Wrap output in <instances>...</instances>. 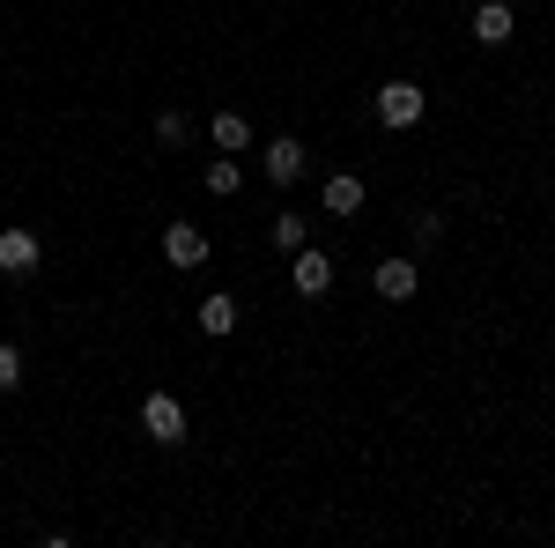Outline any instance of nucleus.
Instances as JSON below:
<instances>
[{"mask_svg": "<svg viewBox=\"0 0 555 548\" xmlns=\"http://www.w3.org/2000/svg\"><path fill=\"white\" fill-rule=\"evenodd\" d=\"M423 112H429L423 82H378V119H385V127H392V133L423 127Z\"/></svg>", "mask_w": 555, "mask_h": 548, "instance_id": "f257e3e1", "label": "nucleus"}, {"mask_svg": "<svg viewBox=\"0 0 555 548\" xmlns=\"http://www.w3.org/2000/svg\"><path fill=\"white\" fill-rule=\"evenodd\" d=\"M141 430H149L156 445H185V408H178V393H149V400H141Z\"/></svg>", "mask_w": 555, "mask_h": 548, "instance_id": "f03ea898", "label": "nucleus"}, {"mask_svg": "<svg viewBox=\"0 0 555 548\" xmlns=\"http://www.w3.org/2000/svg\"><path fill=\"white\" fill-rule=\"evenodd\" d=\"M164 259H171L178 275L201 267V259H208V230H201V222H171V230H164Z\"/></svg>", "mask_w": 555, "mask_h": 548, "instance_id": "7ed1b4c3", "label": "nucleus"}, {"mask_svg": "<svg viewBox=\"0 0 555 548\" xmlns=\"http://www.w3.org/2000/svg\"><path fill=\"white\" fill-rule=\"evenodd\" d=\"M304 164H311V156H304V141H297V133L267 141V178H274V186H297V178H304Z\"/></svg>", "mask_w": 555, "mask_h": 548, "instance_id": "20e7f679", "label": "nucleus"}, {"mask_svg": "<svg viewBox=\"0 0 555 548\" xmlns=\"http://www.w3.org/2000/svg\"><path fill=\"white\" fill-rule=\"evenodd\" d=\"M371 282H378L385 304H408L415 282H423V267H415V259H378V275H371Z\"/></svg>", "mask_w": 555, "mask_h": 548, "instance_id": "39448f33", "label": "nucleus"}, {"mask_svg": "<svg viewBox=\"0 0 555 548\" xmlns=\"http://www.w3.org/2000/svg\"><path fill=\"white\" fill-rule=\"evenodd\" d=\"M326 290H334V253L297 245V296H326Z\"/></svg>", "mask_w": 555, "mask_h": 548, "instance_id": "423d86ee", "label": "nucleus"}, {"mask_svg": "<svg viewBox=\"0 0 555 548\" xmlns=\"http://www.w3.org/2000/svg\"><path fill=\"white\" fill-rule=\"evenodd\" d=\"M201 334H208V341H230V334H237V296H230V290L201 296Z\"/></svg>", "mask_w": 555, "mask_h": 548, "instance_id": "0eeeda50", "label": "nucleus"}, {"mask_svg": "<svg viewBox=\"0 0 555 548\" xmlns=\"http://www.w3.org/2000/svg\"><path fill=\"white\" fill-rule=\"evenodd\" d=\"M512 30H518L512 0H481V8H474V38H481V44H504Z\"/></svg>", "mask_w": 555, "mask_h": 548, "instance_id": "6e6552de", "label": "nucleus"}, {"mask_svg": "<svg viewBox=\"0 0 555 548\" xmlns=\"http://www.w3.org/2000/svg\"><path fill=\"white\" fill-rule=\"evenodd\" d=\"M38 267V238L30 230H0V275H30Z\"/></svg>", "mask_w": 555, "mask_h": 548, "instance_id": "1a4fd4ad", "label": "nucleus"}, {"mask_svg": "<svg viewBox=\"0 0 555 548\" xmlns=\"http://www.w3.org/2000/svg\"><path fill=\"white\" fill-rule=\"evenodd\" d=\"M208 133H215V149H222V156H245V149H253V127H245V112H215Z\"/></svg>", "mask_w": 555, "mask_h": 548, "instance_id": "9d476101", "label": "nucleus"}, {"mask_svg": "<svg viewBox=\"0 0 555 548\" xmlns=\"http://www.w3.org/2000/svg\"><path fill=\"white\" fill-rule=\"evenodd\" d=\"M356 208H363V178L334 170V178H326V215H356Z\"/></svg>", "mask_w": 555, "mask_h": 548, "instance_id": "9b49d317", "label": "nucleus"}, {"mask_svg": "<svg viewBox=\"0 0 555 548\" xmlns=\"http://www.w3.org/2000/svg\"><path fill=\"white\" fill-rule=\"evenodd\" d=\"M208 193H215V201H237V193H245V170H237V156H215V164H208Z\"/></svg>", "mask_w": 555, "mask_h": 548, "instance_id": "f8f14e48", "label": "nucleus"}, {"mask_svg": "<svg viewBox=\"0 0 555 548\" xmlns=\"http://www.w3.org/2000/svg\"><path fill=\"white\" fill-rule=\"evenodd\" d=\"M274 245H282V253H297V245H304V215H297V208L274 215Z\"/></svg>", "mask_w": 555, "mask_h": 548, "instance_id": "ddd939ff", "label": "nucleus"}, {"mask_svg": "<svg viewBox=\"0 0 555 548\" xmlns=\"http://www.w3.org/2000/svg\"><path fill=\"white\" fill-rule=\"evenodd\" d=\"M156 141L164 149H185V112H156Z\"/></svg>", "mask_w": 555, "mask_h": 548, "instance_id": "4468645a", "label": "nucleus"}, {"mask_svg": "<svg viewBox=\"0 0 555 548\" xmlns=\"http://www.w3.org/2000/svg\"><path fill=\"white\" fill-rule=\"evenodd\" d=\"M15 385H23V356L0 341V393H15Z\"/></svg>", "mask_w": 555, "mask_h": 548, "instance_id": "2eb2a0df", "label": "nucleus"}]
</instances>
